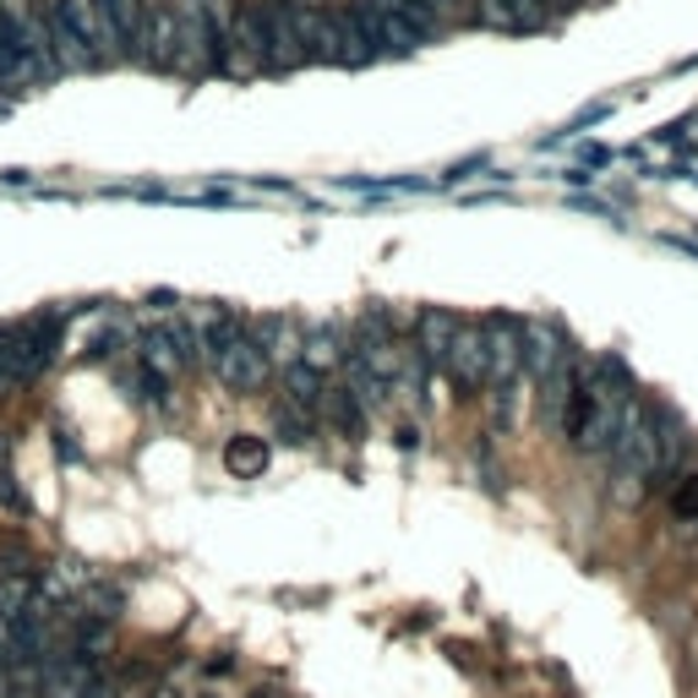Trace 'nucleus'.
Here are the masks:
<instances>
[{"instance_id": "1", "label": "nucleus", "mask_w": 698, "mask_h": 698, "mask_svg": "<svg viewBox=\"0 0 698 698\" xmlns=\"http://www.w3.org/2000/svg\"><path fill=\"white\" fill-rule=\"evenodd\" d=\"M44 27H49V49L60 60V71H99L110 60L104 27L93 16V0H49L44 5Z\"/></svg>"}, {"instance_id": "2", "label": "nucleus", "mask_w": 698, "mask_h": 698, "mask_svg": "<svg viewBox=\"0 0 698 698\" xmlns=\"http://www.w3.org/2000/svg\"><path fill=\"white\" fill-rule=\"evenodd\" d=\"M486 388H491V410L508 425L513 420V388L524 383V322L519 317H491L486 328Z\"/></svg>"}, {"instance_id": "3", "label": "nucleus", "mask_w": 698, "mask_h": 698, "mask_svg": "<svg viewBox=\"0 0 698 698\" xmlns=\"http://www.w3.org/2000/svg\"><path fill=\"white\" fill-rule=\"evenodd\" d=\"M208 372L224 383V388H235V394H257L263 383H268V355H263V344H257V333H252V322L241 328V333H230L213 355H208Z\"/></svg>"}, {"instance_id": "4", "label": "nucleus", "mask_w": 698, "mask_h": 698, "mask_svg": "<svg viewBox=\"0 0 698 698\" xmlns=\"http://www.w3.org/2000/svg\"><path fill=\"white\" fill-rule=\"evenodd\" d=\"M442 372L458 388V399H475L486 388V333H480V322L458 317V328L447 339V355H442Z\"/></svg>"}, {"instance_id": "5", "label": "nucleus", "mask_w": 698, "mask_h": 698, "mask_svg": "<svg viewBox=\"0 0 698 698\" xmlns=\"http://www.w3.org/2000/svg\"><path fill=\"white\" fill-rule=\"evenodd\" d=\"M137 344H142V366H153L164 377H175V372H186L197 361V328L191 322H147L137 333Z\"/></svg>"}, {"instance_id": "6", "label": "nucleus", "mask_w": 698, "mask_h": 698, "mask_svg": "<svg viewBox=\"0 0 698 698\" xmlns=\"http://www.w3.org/2000/svg\"><path fill=\"white\" fill-rule=\"evenodd\" d=\"M93 16L104 27L110 60H137L142 27H147V5L142 0H93Z\"/></svg>"}, {"instance_id": "7", "label": "nucleus", "mask_w": 698, "mask_h": 698, "mask_svg": "<svg viewBox=\"0 0 698 698\" xmlns=\"http://www.w3.org/2000/svg\"><path fill=\"white\" fill-rule=\"evenodd\" d=\"M535 388H541V420H546V431L567 436L573 420H578V355L562 361L557 372H546Z\"/></svg>"}, {"instance_id": "8", "label": "nucleus", "mask_w": 698, "mask_h": 698, "mask_svg": "<svg viewBox=\"0 0 698 698\" xmlns=\"http://www.w3.org/2000/svg\"><path fill=\"white\" fill-rule=\"evenodd\" d=\"M562 361H573V339L557 322H524V372H530V383L557 372Z\"/></svg>"}, {"instance_id": "9", "label": "nucleus", "mask_w": 698, "mask_h": 698, "mask_svg": "<svg viewBox=\"0 0 698 698\" xmlns=\"http://www.w3.org/2000/svg\"><path fill=\"white\" fill-rule=\"evenodd\" d=\"M557 11L546 0H480V22L486 27H502V33H535L546 27Z\"/></svg>"}, {"instance_id": "10", "label": "nucleus", "mask_w": 698, "mask_h": 698, "mask_svg": "<svg viewBox=\"0 0 698 698\" xmlns=\"http://www.w3.org/2000/svg\"><path fill=\"white\" fill-rule=\"evenodd\" d=\"M252 333H257V344H263L268 366H289V361H300V339H306V328H300L295 317H263V322H252Z\"/></svg>"}, {"instance_id": "11", "label": "nucleus", "mask_w": 698, "mask_h": 698, "mask_svg": "<svg viewBox=\"0 0 698 698\" xmlns=\"http://www.w3.org/2000/svg\"><path fill=\"white\" fill-rule=\"evenodd\" d=\"M453 328H458V317L453 311H416V350L425 355V366H442V355H447V339H453Z\"/></svg>"}, {"instance_id": "12", "label": "nucleus", "mask_w": 698, "mask_h": 698, "mask_svg": "<svg viewBox=\"0 0 698 698\" xmlns=\"http://www.w3.org/2000/svg\"><path fill=\"white\" fill-rule=\"evenodd\" d=\"M317 420H328L339 436H361L366 431V410L350 388H322V405H317Z\"/></svg>"}, {"instance_id": "13", "label": "nucleus", "mask_w": 698, "mask_h": 698, "mask_svg": "<svg viewBox=\"0 0 698 698\" xmlns=\"http://www.w3.org/2000/svg\"><path fill=\"white\" fill-rule=\"evenodd\" d=\"M284 372V405H295V410H306V416H317V405H322V372L317 366H306V361H289L279 366Z\"/></svg>"}, {"instance_id": "14", "label": "nucleus", "mask_w": 698, "mask_h": 698, "mask_svg": "<svg viewBox=\"0 0 698 698\" xmlns=\"http://www.w3.org/2000/svg\"><path fill=\"white\" fill-rule=\"evenodd\" d=\"M300 361L317 366V372H333V366L344 361V339H339V328H333V322L306 328V339H300Z\"/></svg>"}, {"instance_id": "15", "label": "nucleus", "mask_w": 698, "mask_h": 698, "mask_svg": "<svg viewBox=\"0 0 698 698\" xmlns=\"http://www.w3.org/2000/svg\"><path fill=\"white\" fill-rule=\"evenodd\" d=\"M224 469H230V475H241V480L263 475V469H268V442H263V436H252V431L230 436V442H224Z\"/></svg>"}, {"instance_id": "16", "label": "nucleus", "mask_w": 698, "mask_h": 698, "mask_svg": "<svg viewBox=\"0 0 698 698\" xmlns=\"http://www.w3.org/2000/svg\"><path fill=\"white\" fill-rule=\"evenodd\" d=\"M121 383H126V394H132L137 405H158V410L169 405V377H164V372H153V366H137V372H126Z\"/></svg>"}, {"instance_id": "17", "label": "nucleus", "mask_w": 698, "mask_h": 698, "mask_svg": "<svg viewBox=\"0 0 698 698\" xmlns=\"http://www.w3.org/2000/svg\"><path fill=\"white\" fill-rule=\"evenodd\" d=\"M88 617H104V622H115L121 617V606H126V595H121V584H104V578H88Z\"/></svg>"}, {"instance_id": "18", "label": "nucleus", "mask_w": 698, "mask_h": 698, "mask_svg": "<svg viewBox=\"0 0 698 698\" xmlns=\"http://www.w3.org/2000/svg\"><path fill=\"white\" fill-rule=\"evenodd\" d=\"M274 425H279L284 442H311L317 436V416H306V410H295V405H274Z\"/></svg>"}, {"instance_id": "19", "label": "nucleus", "mask_w": 698, "mask_h": 698, "mask_svg": "<svg viewBox=\"0 0 698 698\" xmlns=\"http://www.w3.org/2000/svg\"><path fill=\"white\" fill-rule=\"evenodd\" d=\"M677 491H672V513L683 519V524H694L698 519V469H683V480H672Z\"/></svg>"}, {"instance_id": "20", "label": "nucleus", "mask_w": 698, "mask_h": 698, "mask_svg": "<svg viewBox=\"0 0 698 698\" xmlns=\"http://www.w3.org/2000/svg\"><path fill=\"white\" fill-rule=\"evenodd\" d=\"M0 502H5L11 513H22V519L33 513V502H27V491H22V486L11 480V469H5V464H0Z\"/></svg>"}, {"instance_id": "21", "label": "nucleus", "mask_w": 698, "mask_h": 698, "mask_svg": "<svg viewBox=\"0 0 698 698\" xmlns=\"http://www.w3.org/2000/svg\"><path fill=\"white\" fill-rule=\"evenodd\" d=\"M121 344H126V333H121V328H99V333H93V344H88V355H93V361H104V355H115Z\"/></svg>"}, {"instance_id": "22", "label": "nucleus", "mask_w": 698, "mask_h": 698, "mask_svg": "<svg viewBox=\"0 0 698 698\" xmlns=\"http://www.w3.org/2000/svg\"><path fill=\"white\" fill-rule=\"evenodd\" d=\"M55 453H60L66 464H82V447H77V436H71V431H55Z\"/></svg>"}, {"instance_id": "23", "label": "nucleus", "mask_w": 698, "mask_h": 698, "mask_svg": "<svg viewBox=\"0 0 698 698\" xmlns=\"http://www.w3.org/2000/svg\"><path fill=\"white\" fill-rule=\"evenodd\" d=\"M0 388H11V328L0 322Z\"/></svg>"}, {"instance_id": "24", "label": "nucleus", "mask_w": 698, "mask_h": 698, "mask_svg": "<svg viewBox=\"0 0 698 698\" xmlns=\"http://www.w3.org/2000/svg\"><path fill=\"white\" fill-rule=\"evenodd\" d=\"M0 180H5V186H27V180H33V169H5Z\"/></svg>"}, {"instance_id": "25", "label": "nucleus", "mask_w": 698, "mask_h": 698, "mask_svg": "<svg viewBox=\"0 0 698 698\" xmlns=\"http://www.w3.org/2000/svg\"><path fill=\"white\" fill-rule=\"evenodd\" d=\"M5 453H11V442H5V431H0V464H5Z\"/></svg>"}, {"instance_id": "26", "label": "nucleus", "mask_w": 698, "mask_h": 698, "mask_svg": "<svg viewBox=\"0 0 698 698\" xmlns=\"http://www.w3.org/2000/svg\"><path fill=\"white\" fill-rule=\"evenodd\" d=\"M295 5H317V0H295Z\"/></svg>"}, {"instance_id": "27", "label": "nucleus", "mask_w": 698, "mask_h": 698, "mask_svg": "<svg viewBox=\"0 0 698 698\" xmlns=\"http://www.w3.org/2000/svg\"><path fill=\"white\" fill-rule=\"evenodd\" d=\"M458 5H464V0H458Z\"/></svg>"}]
</instances>
